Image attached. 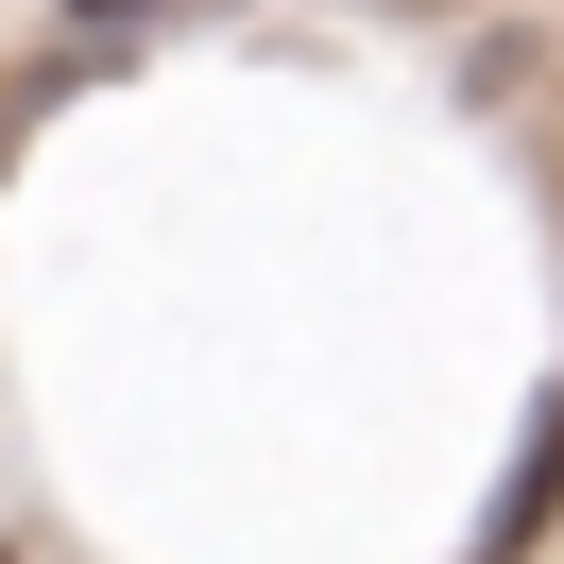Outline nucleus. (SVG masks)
Masks as SVG:
<instances>
[{"label":"nucleus","mask_w":564,"mask_h":564,"mask_svg":"<svg viewBox=\"0 0 564 564\" xmlns=\"http://www.w3.org/2000/svg\"><path fill=\"white\" fill-rule=\"evenodd\" d=\"M69 18H86V35H120V18H172V0H69Z\"/></svg>","instance_id":"obj_1"},{"label":"nucleus","mask_w":564,"mask_h":564,"mask_svg":"<svg viewBox=\"0 0 564 564\" xmlns=\"http://www.w3.org/2000/svg\"><path fill=\"white\" fill-rule=\"evenodd\" d=\"M0 564H18V547H0Z\"/></svg>","instance_id":"obj_2"}]
</instances>
